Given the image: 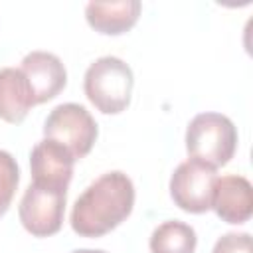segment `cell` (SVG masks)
<instances>
[{"instance_id": "cell-10", "label": "cell", "mask_w": 253, "mask_h": 253, "mask_svg": "<svg viewBox=\"0 0 253 253\" xmlns=\"http://www.w3.org/2000/svg\"><path fill=\"white\" fill-rule=\"evenodd\" d=\"M142 4L138 0H115V2H89L85 6L87 24L105 36H121L128 32L138 16Z\"/></svg>"}, {"instance_id": "cell-8", "label": "cell", "mask_w": 253, "mask_h": 253, "mask_svg": "<svg viewBox=\"0 0 253 253\" xmlns=\"http://www.w3.org/2000/svg\"><path fill=\"white\" fill-rule=\"evenodd\" d=\"M20 69L32 87L36 105L55 99L67 83V71L63 61L49 51H30L22 59Z\"/></svg>"}, {"instance_id": "cell-15", "label": "cell", "mask_w": 253, "mask_h": 253, "mask_svg": "<svg viewBox=\"0 0 253 253\" xmlns=\"http://www.w3.org/2000/svg\"><path fill=\"white\" fill-rule=\"evenodd\" d=\"M71 253H107V251H103V249H75Z\"/></svg>"}, {"instance_id": "cell-7", "label": "cell", "mask_w": 253, "mask_h": 253, "mask_svg": "<svg viewBox=\"0 0 253 253\" xmlns=\"http://www.w3.org/2000/svg\"><path fill=\"white\" fill-rule=\"evenodd\" d=\"M73 154L51 138L40 140L30 152V170L34 184L65 188L73 178Z\"/></svg>"}, {"instance_id": "cell-13", "label": "cell", "mask_w": 253, "mask_h": 253, "mask_svg": "<svg viewBox=\"0 0 253 253\" xmlns=\"http://www.w3.org/2000/svg\"><path fill=\"white\" fill-rule=\"evenodd\" d=\"M18 182H20V168L16 158L10 152L0 150V217L8 211Z\"/></svg>"}, {"instance_id": "cell-1", "label": "cell", "mask_w": 253, "mask_h": 253, "mask_svg": "<svg viewBox=\"0 0 253 253\" xmlns=\"http://www.w3.org/2000/svg\"><path fill=\"white\" fill-rule=\"evenodd\" d=\"M134 208L132 180L121 172H105L93 180L75 200L71 229L81 237H101L119 227Z\"/></svg>"}, {"instance_id": "cell-3", "label": "cell", "mask_w": 253, "mask_h": 253, "mask_svg": "<svg viewBox=\"0 0 253 253\" xmlns=\"http://www.w3.org/2000/svg\"><path fill=\"white\" fill-rule=\"evenodd\" d=\"M237 148V128L221 113H200L186 128V150L190 158L202 160L211 168L225 166Z\"/></svg>"}, {"instance_id": "cell-5", "label": "cell", "mask_w": 253, "mask_h": 253, "mask_svg": "<svg viewBox=\"0 0 253 253\" xmlns=\"http://www.w3.org/2000/svg\"><path fill=\"white\" fill-rule=\"evenodd\" d=\"M65 188L30 184L20 200L18 215L28 233L34 237H49L57 233L63 225L65 213Z\"/></svg>"}, {"instance_id": "cell-12", "label": "cell", "mask_w": 253, "mask_h": 253, "mask_svg": "<svg viewBox=\"0 0 253 253\" xmlns=\"http://www.w3.org/2000/svg\"><path fill=\"white\" fill-rule=\"evenodd\" d=\"M198 245V237L192 225L168 219L154 227L148 247L150 253H194Z\"/></svg>"}, {"instance_id": "cell-11", "label": "cell", "mask_w": 253, "mask_h": 253, "mask_svg": "<svg viewBox=\"0 0 253 253\" xmlns=\"http://www.w3.org/2000/svg\"><path fill=\"white\" fill-rule=\"evenodd\" d=\"M36 105L32 87L16 67L0 69V119L12 125H18L26 119L30 109Z\"/></svg>"}, {"instance_id": "cell-14", "label": "cell", "mask_w": 253, "mask_h": 253, "mask_svg": "<svg viewBox=\"0 0 253 253\" xmlns=\"http://www.w3.org/2000/svg\"><path fill=\"white\" fill-rule=\"evenodd\" d=\"M211 253H253L251 251V235L245 231L243 233L229 231L215 241Z\"/></svg>"}, {"instance_id": "cell-4", "label": "cell", "mask_w": 253, "mask_h": 253, "mask_svg": "<svg viewBox=\"0 0 253 253\" xmlns=\"http://www.w3.org/2000/svg\"><path fill=\"white\" fill-rule=\"evenodd\" d=\"M99 128L95 119L79 103L57 105L43 123V136L63 144L75 160H81L91 152Z\"/></svg>"}, {"instance_id": "cell-6", "label": "cell", "mask_w": 253, "mask_h": 253, "mask_svg": "<svg viewBox=\"0 0 253 253\" xmlns=\"http://www.w3.org/2000/svg\"><path fill=\"white\" fill-rule=\"evenodd\" d=\"M215 182V168L202 160L188 158L178 164L170 178V196L180 210L188 213H204L211 210Z\"/></svg>"}, {"instance_id": "cell-2", "label": "cell", "mask_w": 253, "mask_h": 253, "mask_svg": "<svg viewBox=\"0 0 253 253\" xmlns=\"http://www.w3.org/2000/svg\"><path fill=\"white\" fill-rule=\"evenodd\" d=\"M132 85V69L115 55H103L95 59L83 77L85 97L97 111L105 115H119L128 107Z\"/></svg>"}, {"instance_id": "cell-9", "label": "cell", "mask_w": 253, "mask_h": 253, "mask_svg": "<svg viewBox=\"0 0 253 253\" xmlns=\"http://www.w3.org/2000/svg\"><path fill=\"white\" fill-rule=\"evenodd\" d=\"M211 210L227 223H245L253 213V190L251 182L239 174H227L217 178L213 188Z\"/></svg>"}]
</instances>
